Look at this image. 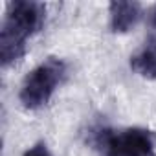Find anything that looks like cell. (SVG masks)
<instances>
[{
  "label": "cell",
  "mask_w": 156,
  "mask_h": 156,
  "mask_svg": "<svg viewBox=\"0 0 156 156\" xmlns=\"http://www.w3.org/2000/svg\"><path fill=\"white\" fill-rule=\"evenodd\" d=\"M130 68L145 79H156V37L147 39L143 48L130 57Z\"/></svg>",
  "instance_id": "obj_5"
},
{
  "label": "cell",
  "mask_w": 156,
  "mask_h": 156,
  "mask_svg": "<svg viewBox=\"0 0 156 156\" xmlns=\"http://www.w3.org/2000/svg\"><path fill=\"white\" fill-rule=\"evenodd\" d=\"M24 156H51V152L46 149L44 143H37V145H33L31 149H28V151L24 152Z\"/></svg>",
  "instance_id": "obj_6"
},
{
  "label": "cell",
  "mask_w": 156,
  "mask_h": 156,
  "mask_svg": "<svg viewBox=\"0 0 156 156\" xmlns=\"http://www.w3.org/2000/svg\"><path fill=\"white\" fill-rule=\"evenodd\" d=\"M46 8L39 2L17 0L8 6L6 19L0 30V62L9 66L26 53V41L44 24Z\"/></svg>",
  "instance_id": "obj_1"
},
{
  "label": "cell",
  "mask_w": 156,
  "mask_h": 156,
  "mask_svg": "<svg viewBox=\"0 0 156 156\" xmlns=\"http://www.w3.org/2000/svg\"><path fill=\"white\" fill-rule=\"evenodd\" d=\"M141 19L138 2H110V28L114 33H127Z\"/></svg>",
  "instance_id": "obj_4"
},
{
  "label": "cell",
  "mask_w": 156,
  "mask_h": 156,
  "mask_svg": "<svg viewBox=\"0 0 156 156\" xmlns=\"http://www.w3.org/2000/svg\"><path fill=\"white\" fill-rule=\"evenodd\" d=\"M149 24H151V28L156 30V6L149 11Z\"/></svg>",
  "instance_id": "obj_7"
},
{
  "label": "cell",
  "mask_w": 156,
  "mask_h": 156,
  "mask_svg": "<svg viewBox=\"0 0 156 156\" xmlns=\"http://www.w3.org/2000/svg\"><path fill=\"white\" fill-rule=\"evenodd\" d=\"M94 143L105 151V156H156V138L147 129L96 130Z\"/></svg>",
  "instance_id": "obj_3"
},
{
  "label": "cell",
  "mask_w": 156,
  "mask_h": 156,
  "mask_svg": "<svg viewBox=\"0 0 156 156\" xmlns=\"http://www.w3.org/2000/svg\"><path fill=\"white\" fill-rule=\"evenodd\" d=\"M64 77L66 64L55 57L46 59L24 79V85L20 88V103L30 110L44 107Z\"/></svg>",
  "instance_id": "obj_2"
}]
</instances>
